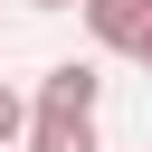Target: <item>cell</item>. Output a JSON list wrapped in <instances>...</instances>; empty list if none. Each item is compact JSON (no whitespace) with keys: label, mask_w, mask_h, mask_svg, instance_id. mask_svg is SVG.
Wrapping results in <instances>:
<instances>
[{"label":"cell","mask_w":152,"mask_h":152,"mask_svg":"<svg viewBox=\"0 0 152 152\" xmlns=\"http://www.w3.org/2000/svg\"><path fill=\"white\" fill-rule=\"evenodd\" d=\"M76 19L95 28V48H124L133 57V38L152 28V0H76Z\"/></svg>","instance_id":"cell-1"},{"label":"cell","mask_w":152,"mask_h":152,"mask_svg":"<svg viewBox=\"0 0 152 152\" xmlns=\"http://www.w3.org/2000/svg\"><path fill=\"white\" fill-rule=\"evenodd\" d=\"M38 104H66V114H95V104H104V76H95L86 57H57V66L38 76Z\"/></svg>","instance_id":"cell-2"},{"label":"cell","mask_w":152,"mask_h":152,"mask_svg":"<svg viewBox=\"0 0 152 152\" xmlns=\"http://www.w3.org/2000/svg\"><path fill=\"white\" fill-rule=\"evenodd\" d=\"M19 152H104V142H95V114L38 104V124H28V142H19Z\"/></svg>","instance_id":"cell-3"},{"label":"cell","mask_w":152,"mask_h":152,"mask_svg":"<svg viewBox=\"0 0 152 152\" xmlns=\"http://www.w3.org/2000/svg\"><path fill=\"white\" fill-rule=\"evenodd\" d=\"M28 124H38V95H19V86L0 76V152H19V142H28Z\"/></svg>","instance_id":"cell-4"},{"label":"cell","mask_w":152,"mask_h":152,"mask_svg":"<svg viewBox=\"0 0 152 152\" xmlns=\"http://www.w3.org/2000/svg\"><path fill=\"white\" fill-rule=\"evenodd\" d=\"M133 66H152V28H142V38H133Z\"/></svg>","instance_id":"cell-5"},{"label":"cell","mask_w":152,"mask_h":152,"mask_svg":"<svg viewBox=\"0 0 152 152\" xmlns=\"http://www.w3.org/2000/svg\"><path fill=\"white\" fill-rule=\"evenodd\" d=\"M28 10H76V0H28Z\"/></svg>","instance_id":"cell-6"}]
</instances>
